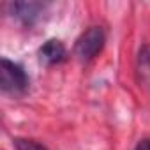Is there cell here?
Wrapping results in <instances>:
<instances>
[{
    "label": "cell",
    "instance_id": "1",
    "mask_svg": "<svg viewBox=\"0 0 150 150\" xmlns=\"http://www.w3.org/2000/svg\"><path fill=\"white\" fill-rule=\"evenodd\" d=\"M0 88L6 94H25L28 88V76L23 67L9 58L0 60Z\"/></svg>",
    "mask_w": 150,
    "mask_h": 150
},
{
    "label": "cell",
    "instance_id": "2",
    "mask_svg": "<svg viewBox=\"0 0 150 150\" xmlns=\"http://www.w3.org/2000/svg\"><path fill=\"white\" fill-rule=\"evenodd\" d=\"M104 46V32L99 27H90L87 32H83L80 35V39L76 41L74 46V53L81 62H88L92 60Z\"/></svg>",
    "mask_w": 150,
    "mask_h": 150
},
{
    "label": "cell",
    "instance_id": "3",
    "mask_svg": "<svg viewBox=\"0 0 150 150\" xmlns=\"http://www.w3.org/2000/svg\"><path fill=\"white\" fill-rule=\"evenodd\" d=\"M39 58L42 64L46 65H55V64H60L64 58H65V48L60 41L57 39H50L46 41L41 50H39Z\"/></svg>",
    "mask_w": 150,
    "mask_h": 150
},
{
    "label": "cell",
    "instance_id": "4",
    "mask_svg": "<svg viewBox=\"0 0 150 150\" xmlns=\"http://www.w3.org/2000/svg\"><path fill=\"white\" fill-rule=\"evenodd\" d=\"M11 7L18 20H21L25 25H32L39 18L44 6L41 2H14L11 4Z\"/></svg>",
    "mask_w": 150,
    "mask_h": 150
},
{
    "label": "cell",
    "instance_id": "5",
    "mask_svg": "<svg viewBox=\"0 0 150 150\" xmlns=\"http://www.w3.org/2000/svg\"><path fill=\"white\" fill-rule=\"evenodd\" d=\"M138 76L143 87L150 88V46H143L138 55Z\"/></svg>",
    "mask_w": 150,
    "mask_h": 150
},
{
    "label": "cell",
    "instance_id": "6",
    "mask_svg": "<svg viewBox=\"0 0 150 150\" xmlns=\"http://www.w3.org/2000/svg\"><path fill=\"white\" fill-rule=\"evenodd\" d=\"M14 148L16 150H48L46 146H42L32 139H23V138L14 139Z\"/></svg>",
    "mask_w": 150,
    "mask_h": 150
},
{
    "label": "cell",
    "instance_id": "7",
    "mask_svg": "<svg viewBox=\"0 0 150 150\" xmlns=\"http://www.w3.org/2000/svg\"><path fill=\"white\" fill-rule=\"evenodd\" d=\"M136 150H150V139H145V141H141V143L136 146Z\"/></svg>",
    "mask_w": 150,
    "mask_h": 150
}]
</instances>
